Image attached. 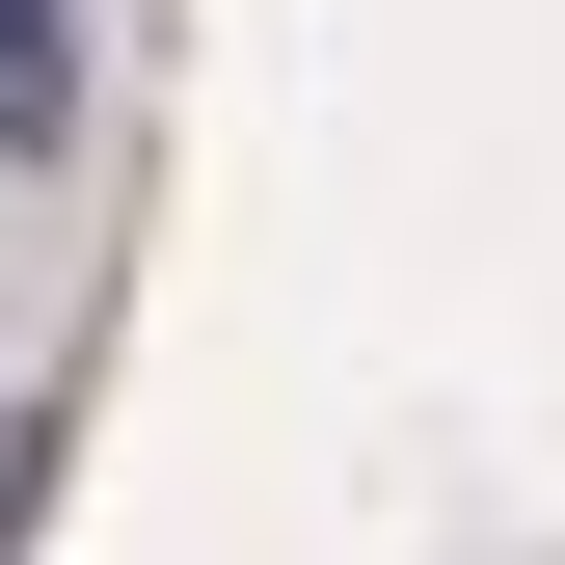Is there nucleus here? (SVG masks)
I'll list each match as a JSON object with an SVG mask.
<instances>
[{
    "label": "nucleus",
    "instance_id": "nucleus-1",
    "mask_svg": "<svg viewBox=\"0 0 565 565\" xmlns=\"http://www.w3.org/2000/svg\"><path fill=\"white\" fill-rule=\"evenodd\" d=\"M82 135V0H0V162Z\"/></svg>",
    "mask_w": 565,
    "mask_h": 565
}]
</instances>
